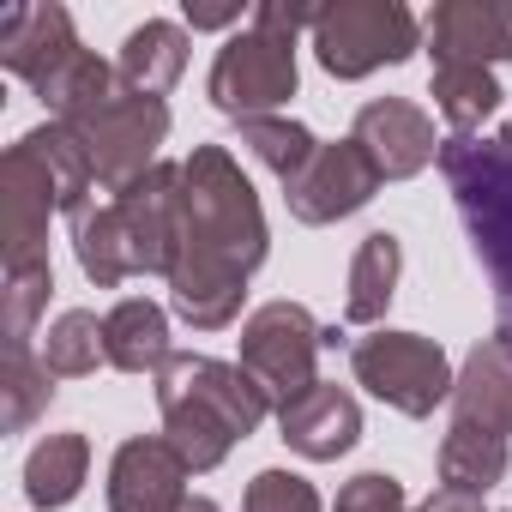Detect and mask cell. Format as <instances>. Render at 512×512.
<instances>
[{"label": "cell", "instance_id": "6da1fadb", "mask_svg": "<svg viewBox=\"0 0 512 512\" xmlns=\"http://www.w3.org/2000/svg\"><path fill=\"white\" fill-rule=\"evenodd\" d=\"M272 229L260 193L223 145H193L181 163V260L169 272V308L193 332H223L241 314L247 278L266 266Z\"/></svg>", "mask_w": 512, "mask_h": 512}, {"label": "cell", "instance_id": "7a4b0ae2", "mask_svg": "<svg viewBox=\"0 0 512 512\" xmlns=\"http://www.w3.org/2000/svg\"><path fill=\"white\" fill-rule=\"evenodd\" d=\"M157 410H163V440L187 458V470H217L235 452V440H247L266 422L272 404L241 362L169 356L157 374Z\"/></svg>", "mask_w": 512, "mask_h": 512}, {"label": "cell", "instance_id": "3957f363", "mask_svg": "<svg viewBox=\"0 0 512 512\" xmlns=\"http://www.w3.org/2000/svg\"><path fill=\"white\" fill-rule=\"evenodd\" d=\"M320 7H296V0H260L253 7V31L229 37L211 61L205 97L229 115V121H253L272 115L296 97L302 73H296V31H314Z\"/></svg>", "mask_w": 512, "mask_h": 512}, {"label": "cell", "instance_id": "277c9868", "mask_svg": "<svg viewBox=\"0 0 512 512\" xmlns=\"http://www.w3.org/2000/svg\"><path fill=\"white\" fill-rule=\"evenodd\" d=\"M440 175L452 187V205L464 217V235L476 247V260L494 284L500 302H512V145L452 133L440 139Z\"/></svg>", "mask_w": 512, "mask_h": 512}, {"label": "cell", "instance_id": "5b68a950", "mask_svg": "<svg viewBox=\"0 0 512 512\" xmlns=\"http://www.w3.org/2000/svg\"><path fill=\"white\" fill-rule=\"evenodd\" d=\"M422 25L404 0H332L314 13V55L332 79H368L380 67L410 61Z\"/></svg>", "mask_w": 512, "mask_h": 512}, {"label": "cell", "instance_id": "8992f818", "mask_svg": "<svg viewBox=\"0 0 512 512\" xmlns=\"http://www.w3.org/2000/svg\"><path fill=\"white\" fill-rule=\"evenodd\" d=\"M320 350H326V332L302 302H266L241 320V368L253 374V386L266 392L272 410H290L296 398L320 386L314 374Z\"/></svg>", "mask_w": 512, "mask_h": 512}, {"label": "cell", "instance_id": "52a82bcc", "mask_svg": "<svg viewBox=\"0 0 512 512\" xmlns=\"http://www.w3.org/2000/svg\"><path fill=\"white\" fill-rule=\"evenodd\" d=\"M350 368H356V386H368L380 404H392L416 422L434 416L458 386L446 350L422 332H374L350 350Z\"/></svg>", "mask_w": 512, "mask_h": 512}, {"label": "cell", "instance_id": "ba28073f", "mask_svg": "<svg viewBox=\"0 0 512 512\" xmlns=\"http://www.w3.org/2000/svg\"><path fill=\"white\" fill-rule=\"evenodd\" d=\"M109 205L133 278H169L181 260V163H157Z\"/></svg>", "mask_w": 512, "mask_h": 512}, {"label": "cell", "instance_id": "9c48e42d", "mask_svg": "<svg viewBox=\"0 0 512 512\" xmlns=\"http://www.w3.org/2000/svg\"><path fill=\"white\" fill-rule=\"evenodd\" d=\"M79 139H85V151H91L97 187L127 193L139 175L157 169V145L169 139V109H163V97H139V91L121 85V97H115L97 121H85Z\"/></svg>", "mask_w": 512, "mask_h": 512}, {"label": "cell", "instance_id": "30bf717a", "mask_svg": "<svg viewBox=\"0 0 512 512\" xmlns=\"http://www.w3.org/2000/svg\"><path fill=\"white\" fill-rule=\"evenodd\" d=\"M55 211H61L55 181L31 157V145L19 139L7 157H0V253H7V272L49 260L43 241H49V217Z\"/></svg>", "mask_w": 512, "mask_h": 512}, {"label": "cell", "instance_id": "8fae6325", "mask_svg": "<svg viewBox=\"0 0 512 512\" xmlns=\"http://www.w3.org/2000/svg\"><path fill=\"white\" fill-rule=\"evenodd\" d=\"M374 187H380V175H374L368 151L356 139H338V145H320L314 163L284 187V205L296 223H338V217L362 211L374 199Z\"/></svg>", "mask_w": 512, "mask_h": 512}, {"label": "cell", "instance_id": "7c38bea8", "mask_svg": "<svg viewBox=\"0 0 512 512\" xmlns=\"http://www.w3.org/2000/svg\"><path fill=\"white\" fill-rule=\"evenodd\" d=\"M350 139L368 151V163H374L380 181H410V175H422L428 163H440L434 121H428L416 103H404V97H374V103H362Z\"/></svg>", "mask_w": 512, "mask_h": 512}, {"label": "cell", "instance_id": "4fadbf2b", "mask_svg": "<svg viewBox=\"0 0 512 512\" xmlns=\"http://www.w3.org/2000/svg\"><path fill=\"white\" fill-rule=\"evenodd\" d=\"M187 458L163 434L121 440L109 464V512H181L187 506Z\"/></svg>", "mask_w": 512, "mask_h": 512}, {"label": "cell", "instance_id": "5bb4252c", "mask_svg": "<svg viewBox=\"0 0 512 512\" xmlns=\"http://www.w3.org/2000/svg\"><path fill=\"white\" fill-rule=\"evenodd\" d=\"M434 67H494L512 61V0H440L428 19Z\"/></svg>", "mask_w": 512, "mask_h": 512}, {"label": "cell", "instance_id": "9a60e30c", "mask_svg": "<svg viewBox=\"0 0 512 512\" xmlns=\"http://www.w3.org/2000/svg\"><path fill=\"white\" fill-rule=\"evenodd\" d=\"M85 43L73 37V13L55 7V0H43V7H7L0 13V67H7L13 79H25L31 91L61 67L73 61Z\"/></svg>", "mask_w": 512, "mask_h": 512}, {"label": "cell", "instance_id": "2e32d148", "mask_svg": "<svg viewBox=\"0 0 512 512\" xmlns=\"http://www.w3.org/2000/svg\"><path fill=\"white\" fill-rule=\"evenodd\" d=\"M278 428H284V446L326 464V458H344L356 440H362V404L344 392V386H314L308 398H296L290 410H278Z\"/></svg>", "mask_w": 512, "mask_h": 512}, {"label": "cell", "instance_id": "e0dca14e", "mask_svg": "<svg viewBox=\"0 0 512 512\" xmlns=\"http://www.w3.org/2000/svg\"><path fill=\"white\" fill-rule=\"evenodd\" d=\"M103 350H109V368L121 374H163V362L175 356L169 350V314L145 296H127L103 314Z\"/></svg>", "mask_w": 512, "mask_h": 512}, {"label": "cell", "instance_id": "ac0fdd59", "mask_svg": "<svg viewBox=\"0 0 512 512\" xmlns=\"http://www.w3.org/2000/svg\"><path fill=\"white\" fill-rule=\"evenodd\" d=\"M37 97L49 103V115L61 121V127H85V121H97L115 97H121V67H109V61H97L91 49H79L73 61H61L43 85H37Z\"/></svg>", "mask_w": 512, "mask_h": 512}, {"label": "cell", "instance_id": "d6986e66", "mask_svg": "<svg viewBox=\"0 0 512 512\" xmlns=\"http://www.w3.org/2000/svg\"><path fill=\"white\" fill-rule=\"evenodd\" d=\"M506 458H512L506 434L452 416V428H446V440H440V488H458V494H476V500H482V494L506 476Z\"/></svg>", "mask_w": 512, "mask_h": 512}, {"label": "cell", "instance_id": "ffe728a7", "mask_svg": "<svg viewBox=\"0 0 512 512\" xmlns=\"http://www.w3.org/2000/svg\"><path fill=\"white\" fill-rule=\"evenodd\" d=\"M187 73V31L169 19H145L121 43V85L139 97H169L175 79Z\"/></svg>", "mask_w": 512, "mask_h": 512}, {"label": "cell", "instance_id": "44dd1931", "mask_svg": "<svg viewBox=\"0 0 512 512\" xmlns=\"http://www.w3.org/2000/svg\"><path fill=\"white\" fill-rule=\"evenodd\" d=\"M452 416L482 422V428H494V434L512 440V362L494 344H476L464 356L458 386H452Z\"/></svg>", "mask_w": 512, "mask_h": 512}, {"label": "cell", "instance_id": "7402d4cb", "mask_svg": "<svg viewBox=\"0 0 512 512\" xmlns=\"http://www.w3.org/2000/svg\"><path fill=\"white\" fill-rule=\"evenodd\" d=\"M398 272H404V247L392 229H374L362 235L356 260H350V296H344V320L350 326H374L386 320L392 296H398Z\"/></svg>", "mask_w": 512, "mask_h": 512}, {"label": "cell", "instance_id": "603a6c76", "mask_svg": "<svg viewBox=\"0 0 512 512\" xmlns=\"http://www.w3.org/2000/svg\"><path fill=\"white\" fill-rule=\"evenodd\" d=\"M85 470H91V440L85 434H49V440H37L31 458H25V494H31V506L55 512L67 500H79Z\"/></svg>", "mask_w": 512, "mask_h": 512}, {"label": "cell", "instance_id": "cb8c5ba5", "mask_svg": "<svg viewBox=\"0 0 512 512\" xmlns=\"http://www.w3.org/2000/svg\"><path fill=\"white\" fill-rule=\"evenodd\" d=\"M25 145H31V157L49 169L61 211H67V217H73V211H85V205H91V187H97V169H91L85 139H79L73 127L49 121V127H31V133H25Z\"/></svg>", "mask_w": 512, "mask_h": 512}, {"label": "cell", "instance_id": "d4e9b609", "mask_svg": "<svg viewBox=\"0 0 512 512\" xmlns=\"http://www.w3.org/2000/svg\"><path fill=\"white\" fill-rule=\"evenodd\" d=\"M235 139L260 157L284 187L314 163V151H320V139L302 127V121H284V115H253V121H235Z\"/></svg>", "mask_w": 512, "mask_h": 512}, {"label": "cell", "instance_id": "484cf974", "mask_svg": "<svg viewBox=\"0 0 512 512\" xmlns=\"http://www.w3.org/2000/svg\"><path fill=\"white\" fill-rule=\"evenodd\" d=\"M73 253H79V272L97 290H115L133 278L127 253H121V229H115V205H85L73 211Z\"/></svg>", "mask_w": 512, "mask_h": 512}, {"label": "cell", "instance_id": "4316f807", "mask_svg": "<svg viewBox=\"0 0 512 512\" xmlns=\"http://www.w3.org/2000/svg\"><path fill=\"white\" fill-rule=\"evenodd\" d=\"M97 362H109L103 350V320L91 308H67L49 332H43V368L55 380H85L97 374Z\"/></svg>", "mask_w": 512, "mask_h": 512}, {"label": "cell", "instance_id": "83f0119b", "mask_svg": "<svg viewBox=\"0 0 512 512\" xmlns=\"http://www.w3.org/2000/svg\"><path fill=\"white\" fill-rule=\"evenodd\" d=\"M434 109L452 121V133H476L500 109V85L488 67H434Z\"/></svg>", "mask_w": 512, "mask_h": 512}, {"label": "cell", "instance_id": "f1b7e54d", "mask_svg": "<svg viewBox=\"0 0 512 512\" xmlns=\"http://www.w3.org/2000/svg\"><path fill=\"white\" fill-rule=\"evenodd\" d=\"M55 374L43 368V356H7V368H0V398H7V410H0V422H7V434H25L43 410H49V398H55V386H49Z\"/></svg>", "mask_w": 512, "mask_h": 512}, {"label": "cell", "instance_id": "f546056e", "mask_svg": "<svg viewBox=\"0 0 512 512\" xmlns=\"http://www.w3.org/2000/svg\"><path fill=\"white\" fill-rule=\"evenodd\" d=\"M49 290H55L49 260H43V266H19V272H7V356H25V350H31V338H37V314L49 308Z\"/></svg>", "mask_w": 512, "mask_h": 512}, {"label": "cell", "instance_id": "4dcf8cb0", "mask_svg": "<svg viewBox=\"0 0 512 512\" xmlns=\"http://www.w3.org/2000/svg\"><path fill=\"white\" fill-rule=\"evenodd\" d=\"M241 512H320V488L296 470H260L247 482Z\"/></svg>", "mask_w": 512, "mask_h": 512}, {"label": "cell", "instance_id": "1f68e13d", "mask_svg": "<svg viewBox=\"0 0 512 512\" xmlns=\"http://www.w3.org/2000/svg\"><path fill=\"white\" fill-rule=\"evenodd\" d=\"M235 19H241V0H235V7H193V0H187V25L193 31H223Z\"/></svg>", "mask_w": 512, "mask_h": 512}, {"label": "cell", "instance_id": "d6a6232c", "mask_svg": "<svg viewBox=\"0 0 512 512\" xmlns=\"http://www.w3.org/2000/svg\"><path fill=\"white\" fill-rule=\"evenodd\" d=\"M416 512H482V500L476 494H458V488H434Z\"/></svg>", "mask_w": 512, "mask_h": 512}, {"label": "cell", "instance_id": "836d02e7", "mask_svg": "<svg viewBox=\"0 0 512 512\" xmlns=\"http://www.w3.org/2000/svg\"><path fill=\"white\" fill-rule=\"evenodd\" d=\"M506 362H512V302H500V314H494V338H488Z\"/></svg>", "mask_w": 512, "mask_h": 512}, {"label": "cell", "instance_id": "e575fe53", "mask_svg": "<svg viewBox=\"0 0 512 512\" xmlns=\"http://www.w3.org/2000/svg\"><path fill=\"white\" fill-rule=\"evenodd\" d=\"M181 512H223V506H217V500H205V494H187V506H181Z\"/></svg>", "mask_w": 512, "mask_h": 512}, {"label": "cell", "instance_id": "d590c367", "mask_svg": "<svg viewBox=\"0 0 512 512\" xmlns=\"http://www.w3.org/2000/svg\"><path fill=\"white\" fill-rule=\"evenodd\" d=\"M500 139H506V145H512V121H506V127H500Z\"/></svg>", "mask_w": 512, "mask_h": 512}, {"label": "cell", "instance_id": "8d00e7d4", "mask_svg": "<svg viewBox=\"0 0 512 512\" xmlns=\"http://www.w3.org/2000/svg\"><path fill=\"white\" fill-rule=\"evenodd\" d=\"M404 512H410V506H404Z\"/></svg>", "mask_w": 512, "mask_h": 512}]
</instances>
